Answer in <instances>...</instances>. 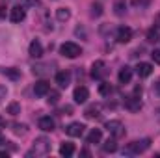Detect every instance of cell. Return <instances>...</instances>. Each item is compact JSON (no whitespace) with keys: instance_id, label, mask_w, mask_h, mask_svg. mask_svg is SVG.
<instances>
[{"instance_id":"obj_1","label":"cell","mask_w":160,"mask_h":158,"mask_svg":"<svg viewBox=\"0 0 160 158\" xmlns=\"http://www.w3.org/2000/svg\"><path fill=\"white\" fill-rule=\"evenodd\" d=\"M149 145H151V140H147V138H143V140H136V141H130L128 145H125L123 155H127V156L142 155V153H145V151L149 149Z\"/></svg>"},{"instance_id":"obj_2","label":"cell","mask_w":160,"mask_h":158,"mask_svg":"<svg viewBox=\"0 0 160 158\" xmlns=\"http://www.w3.org/2000/svg\"><path fill=\"white\" fill-rule=\"evenodd\" d=\"M50 151V140H47V138H36V141H34V145H32V149L26 153V156H45L47 153Z\"/></svg>"},{"instance_id":"obj_3","label":"cell","mask_w":160,"mask_h":158,"mask_svg":"<svg viewBox=\"0 0 160 158\" xmlns=\"http://www.w3.org/2000/svg\"><path fill=\"white\" fill-rule=\"evenodd\" d=\"M60 52L65 56V58H78L80 54H82V48H80L77 43H73V41H67V43H63L62 47H60Z\"/></svg>"},{"instance_id":"obj_4","label":"cell","mask_w":160,"mask_h":158,"mask_svg":"<svg viewBox=\"0 0 160 158\" xmlns=\"http://www.w3.org/2000/svg\"><path fill=\"white\" fill-rule=\"evenodd\" d=\"M104 128L108 130V134H110L112 138H121V136L125 134V126H123V123H121V121H118V119L108 121Z\"/></svg>"},{"instance_id":"obj_5","label":"cell","mask_w":160,"mask_h":158,"mask_svg":"<svg viewBox=\"0 0 160 158\" xmlns=\"http://www.w3.org/2000/svg\"><path fill=\"white\" fill-rule=\"evenodd\" d=\"M125 108L130 110V112H140V110H142V101H140L138 93L125 97Z\"/></svg>"},{"instance_id":"obj_6","label":"cell","mask_w":160,"mask_h":158,"mask_svg":"<svg viewBox=\"0 0 160 158\" xmlns=\"http://www.w3.org/2000/svg\"><path fill=\"white\" fill-rule=\"evenodd\" d=\"M73 99H75L77 104L86 102V101L89 99V91H88V87H86V86H78V87H75V91H73Z\"/></svg>"},{"instance_id":"obj_7","label":"cell","mask_w":160,"mask_h":158,"mask_svg":"<svg viewBox=\"0 0 160 158\" xmlns=\"http://www.w3.org/2000/svg\"><path fill=\"white\" fill-rule=\"evenodd\" d=\"M24 17H26L24 6H13V7H11V11H9L11 22H21V21H24Z\"/></svg>"},{"instance_id":"obj_8","label":"cell","mask_w":160,"mask_h":158,"mask_svg":"<svg viewBox=\"0 0 160 158\" xmlns=\"http://www.w3.org/2000/svg\"><path fill=\"white\" fill-rule=\"evenodd\" d=\"M104 75H106V63H104L102 60L95 62V63H93V67H91V77H93V78H97V80H101Z\"/></svg>"},{"instance_id":"obj_9","label":"cell","mask_w":160,"mask_h":158,"mask_svg":"<svg viewBox=\"0 0 160 158\" xmlns=\"http://www.w3.org/2000/svg\"><path fill=\"white\" fill-rule=\"evenodd\" d=\"M116 39L119 41V43H128V41L132 39V30H130L128 26H121V28H118Z\"/></svg>"},{"instance_id":"obj_10","label":"cell","mask_w":160,"mask_h":158,"mask_svg":"<svg viewBox=\"0 0 160 158\" xmlns=\"http://www.w3.org/2000/svg\"><path fill=\"white\" fill-rule=\"evenodd\" d=\"M48 91H50V84H48L47 80H39V82H36V86H34V93H36V97H45Z\"/></svg>"},{"instance_id":"obj_11","label":"cell","mask_w":160,"mask_h":158,"mask_svg":"<svg viewBox=\"0 0 160 158\" xmlns=\"http://www.w3.org/2000/svg\"><path fill=\"white\" fill-rule=\"evenodd\" d=\"M101 110H102V106L97 102V104L88 106V108H86V112H84V116H86L88 119H99V117H101Z\"/></svg>"},{"instance_id":"obj_12","label":"cell","mask_w":160,"mask_h":158,"mask_svg":"<svg viewBox=\"0 0 160 158\" xmlns=\"http://www.w3.org/2000/svg\"><path fill=\"white\" fill-rule=\"evenodd\" d=\"M38 126H39L43 132H52V130H54V119L48 117V116L39 117V121H38Z\"/></svg>"},{"instance_id":"obj_13","label":"cell","mask_w":160,"mask_h":158,"mask_svg":"<svg viewBox=\"0 0 160 158\" xmlns=\"http://www.w3.org/2000/svg\"><path fill=\"white\" fill-rule=\"evenodd\" d=\"M84 125L82 123H71L67 128H65V132L69 134V136H73V138H78V136H82L84 134Z\"/></svg>"},{"instance_id":"obj_14","label":"cell","mask_w":160,"mask_h":158,"mask_svg":"<svg viewBox=\"0 0 160 158\" xmlns=\"http://www.w3.org/2000/svg\"><path fill=\"white\" fill-rule=\"evenodd\" d=\"M136 73H138V77H140V78H147V77L153 73V65H151V63H145V62H142V63H138V67H136Z\"/></svg>"},{"instance_id":"obj_15","label":"cell","mask_w":160,"mask_h":158,"mask_svg":"<svg viewBox=\"0 0 160 158\" xmlns=\"http://www.w3.org/2000/svg\"><path fill=\"white\" fill-rule=\"evenodd\" d=\"M69 82H71V75H69L67 71H60V73H56V84H58L60 87H67Z\"/></svg>"},{"instance_id":"obj_16","label":"cell","mask_w":160,"mask_h":158,"mask_svg":"<svg viewBox=\"0 0 160 158\" xmlns=\"http://www.w3.org/2000/svg\"><path fill=\"white\" fill-rule=\"evenodd\" d=\"M28 52H30V56H32V58H41V56H43V47H41L39 41H38V39L32 41V43H30Z\"/></svg>"},{"instance_id":"obj_17","label":"cell","mask_w":160,"mask_h":158,"mask_svg":"<svg viewBox=\"0 0 160 158\" xmlns=\"http://www.w3.org/2000/svg\"><path fill=\"white\" fill-rule=\"evenodd\" d=\"M60 155L62 156H73L75 155V145L73 143H69V141H65V143H62L60 145Z\"/></svg>"},{"instance_id":"obj_18","label":"cell","mask_w":160,"mask_h":158,"mask_svg":"<svg viewBox=\"0 0 160 158\" xmlns=\"http://www.w3.org/2000/svg\"><path fill=\"white\" fill-rule=\"evenodd\" d=\"M101 138H102V132H101L99 128H93V130L88 134L86 143H99V141H101Z\"/></svg>"},{"instance_id":"obj_19","label":"cell","mask_w":160,"mask_h":158,"mask_svg":"<svg viewBox=\"0 0 160 158\" xmlns=\"http://www.w3.org/2000/svg\"><path fill=\"white\" fill-rule=\"evenodd\" d=\"M130 78H132V69L130 67H123L119 71V82L121 84H128Z\"/></svg>"},{"instance_id":"obj_20","label":"cell","mask_w":160,"mask_h":158,"mask_svg":"<svg viewBox=\"0 0 160 158\" xmlns=\"http://www.w3.org/2000/svg\"><path fill=\"white\" fill-rule=\"evenodd\" d=\"M102 151L104 153H116L118 151V143H116V138H108L102 145Z\"/></svg>"},{"instance_id":"obj_21","label":"cell","mask_w":160,"mask_h":158,"mask_svg":"<svg viewBox=\"0 0 160 158\" xmlns=\"http://www.w3.org/2000/svg\"><path fill=\"white\" fill-rule=\"evenodd\" d=\"M56 19L62 21V22H65V21L71 19V11L67 7H60V9H56Z\"/></svg>"},{"instance_id":"obj_22","label":"cell","mask_w":160,"mask_h":158,"mask_svg":"<svg viewBox=\"0 0 160 158\" xmlns=\"http://www.w3.org/2000/svg\"><path fill=\"white\" fill-rule=\"evenodd\" d=\"M147 41H149V43H157V41H160L158 28H151V30H147Z\"/></svg>"},{"instance_id":"obj_23","label":"cell","mask_w":160,"mask_h":158,"mask_svg":"<svg viewBox=\"0 0 160 158\" xmlns=\"http://www.w3.org/2000/svg\"><path fill=\"white\" fill-rule=\"evenodd\" d=\"M11 126H13V128H11L13 134H17V136H24V134H26V128H28L26 125H21V123H13Z\"/></svg>"},{"instance_id":"obj_24","label":"cell","mask_w":160,"mask_h":158,"mask_svg":"<svg viewBox=\"0 0 160 158\" xmlns=\"http://www.w3.org/2000/svg\"><path fill=\"white\" fill-rule=\"evenodd\" d=\"M47 95H48V99H47V101H48V104H52V106H54V104H58V101H60V93H58V91L50 89Z\"/></svg>"},{"instance_id":"obj_25","label":"cell","mask_w":160,"mask_h":158,"mask_svg":"<svg viewBox=\"0 0 160 158\" xmlns=\"http://www.w3.org/2000/svg\"><path fill=\"white\" fill-rule=\"evenodd\" d=\"M8 114L19 116V114H21V104H19V102H9V104H8Z\"/></svg>"},{"instance_id":"obj_26","label":"cell","mask_w":160,"mask_h":158,"mask_svg":"<svg viewBox=\"0 0 160 158\" xmlns=\"http://www.w3.org/2000/svg\"><path fill=\"white\" fill-rule=\"evenodd\" d=\"M99 91H101V95L108 97V95L112 93V86H110L108 82H102V84H101V87H99Z\"/></svg>"},{"instance_id":"obj_27","label":"cell","mask_w":160,"mask_h":158,"mask_svg":"<svg viewBox=\"0 0 160 158\" xmlns=\"http://www.w3.org/2000/svg\"><path fill=\"white\" fill-rule=\"evenodd\" d=\"M48 65H36L34 67V75H48L50 69H47Z\"/></svg>"},{"instance_id":"obj_28","label":"cell","mask_w":160,"mask_h":158,"mask_svg":"<svg viewBox=\"0 0 160 158\" xmlns=\"http://www.w3.org/2000/svg\"><path fill=\"white\" fill-rule=\"evenodd\" d=\"M2 73H4L6 77H9V78H13V80H17V78H19V77H21V75H19L17 71H13V69H4Z\"/></svg>"},{"instance_id":"obj_29","label":"cell","mask_w":160,"mask_h":158,"mask_svg":"<svg viewBox=\"0 0 160 158\" xmlns=\"http://www.w3.org/2000/svg\"><path fill=\"white\" fill-rule=\"evenodd\" d=\"M91 9H93V11H91L93 15H97V17H99V15H102V6H101V4H93V6H91Z\"/></svg>"},{"instance_id":"obj_30","label":"cell","mask_w":160,"mask_h":158,"mask_svg":"<svg viewBox=\"0 0 160 158\" xmlns=\"http://www.w3.org/2000/svg\"><path fill=\"white\" fill-rule=\"evenodd\" d=\"M6 97H8V89H6V86H0V104L4 102Z\"/></svg>"},{"instance_id":"obj_31","label":"cell","mask_w":160,"mask_h":158,"mask_svg":"<svg viewBox=\"0 0 160 158\" xmlns=\"http://www.w3.org/2000/svg\"><path fill=\"white\" fill-rule=\"evenodd\" d=\"M123 7H125L123 2H118V4H116V13H118V15H123Z\"/></svg>"},{"instance_id":"obj_32","label":"cell","mask_w":160,"mask_h":158,"mask_svg":"<svg viewBox=\"0 0 160 158\" xmlns=\"http://www.w3.org/2000/svg\"><path fill=\"white\" fill-rule=\"evenodd\" d=\"M151 56H153L155 63H158V65H160V50H153V54H151Z\"/></svg>"},{"instance_id":"obj_33","label":"cell","mask_w":160,"mask_h":158,"mask_svg":"<svg viewBox=\"0 0 160 158\" xmlns=\"http://www.w3.org/2000/svg\"><path fill=\"white\" fill-rule=\"evenodd\" d=\"M153 91H155V93H157V95L160 97V80L157 82V84H155V86H153Z\"/></svg>"},{"instance_id":"obj_34","label":"cell","mask_w":160,"mask_h":158,"mask_svg":"<svg viewBox=\"0 0 160 158\" xmlns=\"http://www.w3.org/2000/svg\"><path fill=\"white\" fill-rule=\"evenodd\" d=\"M2 128H6V119L0 116V130H2Z\"/></svg>"},{"instance_id":"obj_35","label":"cell","mask_w":160,"mask_h":158,"mask_svg":"<svg viewBox=\"0 0 160 158\" xmlns=\"http://www.w3.org/2000/svg\"><path fill=\"white\" fill-rule=\"evenodd\" d=\"M26 4H30V6H39L38 0H26Z\"/></svg>"},{"instance_id":"obj_36","label":"cell","mask_w":160,"mask_h":158,"mask_svg":"<svg viewBox=\"0 0 160 158\" xmlns=\"http://www.w3.org/2000/svg\"><path fill=\"white\" fill-rule=\"evenodd\" d=\"M80 155H82V156H89V151H86V149H84V151H80Z\"/></svg>"},{"instance_id":"obj_37","label":"cell","mask_w":160,"mask_h":158,"mask_svg":"<svg viewBox=\"0 0 160 158\" xmlns=\"http://www.w3.org/2000/svg\"><path fill=\"white\" fill-rule=\"evenodd\" d=\"M0 145H6V138H4L2 134H0Z\"/></svg>"},{"instance_id":"obj_38","label":"cell","mask_w":160,"mask_h":158,"mask_svg":"<svg viewBox=\"0 0 160 158\" xmlns=\"http://www.w3.org/2000/svg\"><path fill=\"white\" fill-rule=\"evenodd\" d=\"M4 156H8V153L6 151H0V158H4Z\"/></svg>"}]
</instances>
